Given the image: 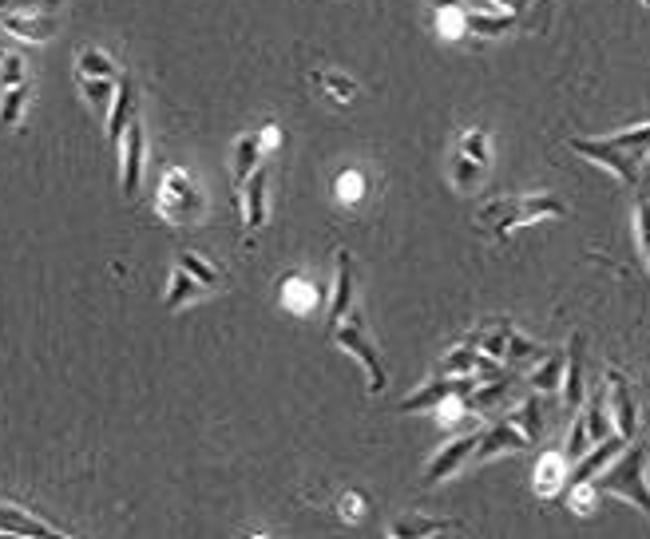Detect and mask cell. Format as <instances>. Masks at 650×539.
I'll return each instance as SVG.
<instances>
[{"instance_id":"1","label":"cell","mask_w":650,"mask_h":539,"mask_svg":"<svg viewBox=\"0 0 650 539\" xmlns=\"http://www.w3.org/2000/svg\"><path fill=\"white\" fill-rule=\"evenodd\" d=\"M575 155L615 171L623 183H639V163L650 155V123L647 127H631V131H619L611 139H571L567 143Z\"/></svg>"},{"instance_id":"2","label":"cell","mask_w":650,"mask_h":539,"mask_svg":"<svg viewBox=\"0 0 650 539\" xmlns=\"http://www.w3.org/2000/svg\"><path fill=\"white\" fill-rule=\"evenodd\" d=\"M563 215H567V207L559 199H551V195H520V199H496V203H488L476 215V222L488 226L496 238H508L516 226H528V222H540V218H563Z\"/></svg>"},{"instance_id":"3","label":"cell","mask_w":650,"mask_h":539,"mask_svg":"<svg viewBox=\"0 0 650 539\" xmlns=\"http://www.w3.org/2000/svg\"><path fill=\"white\" fill-rule=\"evenodd\" d=\"M155 207L159 215L175 226H191L195 218L203 215V191L191 183V175L183 167H167L155 191Z\"/></svg>"},{"instance_id":"4","label":"cell","mask_w":650,"mask_h":539,"mask_svg":"<svg viewBox=\"0 0 650 539\" xmlns=\"http://www.w3.org/2000/svg\"><path fill=\"white\" fill-rule=\"evenodd\" d=\"M647 448H627V456L611 468V472H603L599 480H595V488L599 492H607V496H623V500H631V504H639L643 512L650 516V488H647Z\"/></svg>"},{"instance_id":"5","label":"cell","mask_w":650,"mask_h":539,"mask_svg":"<svg viewBox=\"0 0 650 539\" xmlns=\"http://www.w3.org/2000/svg\"><path fill=\"white\" fill-rule=\"evenodd\" d=\"M333 341H337L345 353H353V357L369 369V389H373V393H385V385H389V377H385V361H381V353L373 349V341H369V333H365V325H361V314H357V310H349L341 322L333 325Z\"/></svg>"},{"instance_id":"6","label":"cell","mask_w":650,"mask_h":539,"mask_svg":"<svg viewBox=\"0 0 650 539\" xmlns=\"http://www.w3.org/2000/svg\"><path fill=\"white\" fill-rule=\"evenodd\" d=\"M488 175V135L480 127H468L456 139V163H452V183L456 187H472L476 179Z\"/></svg>"},{"instance_id":"7","label":"cell","mask_w":650,"mask_h":539,"mask_svg":"<svg viewBox=\"0 0 650 539\" xmlns=\"http://www.w3.org/2000/svg\"><path fill=\"white\" fill-rule=\"evenodd\" d=\"M472 345H480L484 353H496L500 361H516V357L543 361V357H547V349H543V345L528 341V337H520V333H516V329H508V325H496V329H480V333H472Z\"/></svg>"},{"instance_id":"8","label":"cell","mask_w":650,"mask_h":539,"mask_svg":"<svg viewBox=\"0 0 650 539\" xmlns=\"http://www.w3.org/2000/svg\"><path fill=\"white\" fill-rule=\"evenodd\" d=\"M143 151H147V143H143V119H139V111H135L131 123H127V131H123V143H119V159H123V195H127V199L139 195V183H143Z\"/></svg>"},{"instance_id":"9","label":"cell","mask_w":650,"mask_h":539,"mask_svg":"<svg viewBox=\"0 0 650 539\" xmlns=\"http://www.w3.org/2000/svg\"><path fill=\"white\" fill-rule=\"evenodd\" d=\"M476 389V381L472 377H436L429 389H421V393H413V397H405L397 409L401 413H417V409H433V405H440V401H448V397H468Z\"/></svg>"},{"instance_id":"10","label":"cell","mask_w":650,"mask_h":539,"mask_svg":"<svg viewBox=\"0 0 650 539\" xmlns=\"http://www.w3.org/2000/svg\"><path fill=\"white\" fill-rule=\"evenodd\" d=\"M139 111V92H135V80L131 76H119V88H115V104L108 111V143L111 151H119L123 143V131L131 123V115Z\"/></svg>"},{"instance_id":"11","label":"cell","mask_w":650,"mask_h":539,"mask_svg":"<svg viewBox=\"0 0 650 539\" xmlns=\"http://www.w3.org/2000/svg\"><path fill=\"white\" fill-rule=\"evenodd\" d=\"M266 191H270V175H266V167H254L242 183V222L250 234L266 222Z\"/></svg>"},{"instance_id":"12","label":"cell","mask_w":650,"mask_h":539,"mask_svg":"<svg viewBox=\"0 0 650 539\" xmlns=\"http://www.w3.org/2000/svg\"><path fill=\"white\" fill-rule=\"evenodd\" d=\"M532 440L524 436V429L508 417V421H500V425H492L488 432H480V444H476V460H488V456H500V452H508V448H528Z\"/></svg>"},{"instance_id":"13","label":"cell","mask_w":650,"mask_h":539,"mask_svg":"<svg viewBox=\"0 0 650 539\" xmlns=\"http://www.w3.org/2000/svg\"><path fill=\"white\" fill-rule=\"evenodd\" d=\"M349 310H357V286H353V254H337V286H333V306H329V329L341 322Z\"/></svg>"},{"instance_id":"14","label":"cell","mask_w":650,"mask_h":539,"mask_svg":"<svg viewBox=\"0 0 650 539\" xmlns=\"http://www.w3.org/2000/svg\"><path fill=\"white\" fill-rule=\"evenodd\" d=\"M607 393H611V405H615V425L619 436H635V393H631V381L619 373V369H607Z\"/></svg>"},{"instance_id":"15","label":"cell","mask_w":650,"mask_h":539,"mask_svg":"<svg viewBox=\"0 0 650 539\" xmlns=\"http://www.w3.org/2000/svg\"><path fill=\"white\" fill-rule=\"evenodd\" d=\"M623 444H627V436H603L595 452H583V456H579L575 472L567 476V488H579V484L595 480V476H599V468H603V464H607V460H611V456H615Z\"/></svg>"},{"instance_id":"16","label":"cell","mask_w":650,"mask_h":539,"mask_svg":"<svg viewBox=\"0 0 650 539\" xmlns=\"http://www.w3.org/2000/svg\"><path fill=\"white\" fill-rule=\"evenodd\" d=\"M476 444H480V432H472V436H460V440H452L448 448H440L436 452V460L429 464V472H425V480L436 484V480H444L448 472H456L472 452H476Z\"/></svg>"},{"instance_id":"17","label":"cell","mask_w":650,"mask_h":539,"mask_svg":"<svg viewBox=\"0 0 650 539\" xmlns=\"http://www.w3.org/2000/svg\"><path fill=\"white\" fill-rule=\"evenodd\" d=\"M0 28H4L8 36H20V40H32V44H40V40H48V36H52L56 20H52V16H24V12H0Z\"/></svg>"},{"instance_id":"18","label":"cell","mask_w":650,"mask_h":539,"mask_svg":"<svg viewBox=\"0 0 650 539\" xmlns=\"http://www.w3.org/2000/svg\"><path fill=\"white\" fill-rule=\"evenodd\" d=\"M0 532H8V536H60V528L36 520L24 508H8V504H0Z\"/></svg>"},{"instance_id":"19","label":"cell","mask_w":650,"mask_h":539,"mask_svg":"<svg viewBox=\"0 0 650 539\" xmlns=\"http://www.w3.org/2000/svg\"><path fill=\"white\" fill-rule=\"evenodd\" d=\"M440 373H480V377H500V365L476 349H460V353H448Z\"/></svg>"},{"instance_id":"20","label":"cell","mask_w":650,"mask_h":539,"mask_svg":"<svg viewBox=\"0 0 650 539\" xmlns=\"http://www.w3.org/2000/svg\"><path fill=\"white\" fill-rule=\"evenodd\" d=\"M563 393H567V409L575 413L579 401H583V333H575L571 345H567V385H563Z\"/></svg>"},{"instance_id":"21","label":"cell","mask_w":650,"mask_h":539,"mask_svg":"<svg viewBox=\"0 0 650 539\" xmlns=\"http://www.w3.org/2000/svg\"><path fill=\"white\" fill-rule=\"evenodd\" d=\"M460 524H452V520H425V516H409V520H401V524H393L389 528V536L397 539H409V536H448V532H456Z\"/></svg>"},{"instance_id":"22","label":"cell","mask_w":650,"mask_h":539,"mask_svg":"<svg viewBox=\"0 0 650 539\" xmlns=\"http://www.w3.org/2000/svg\"><path fill=\"white\" fill-rule=\"evenodd\" d=\"M258 163H262V139H258V135H242L238 147H234V179H238V187L246 183V175H250Z\"/></svg>"},{"instance_id":"23","label":"cell","mask_w":650,"mask_h":539,"mask_svg":"<svg viewBox=\"0 0 650 539\" xmlns=\"http://www.w3.org/2000/svg\"><path fill=\"white\" fill-rule=\"evenodd\" d=\"M24 104H28V84L4 88V96H0V127H16L20 115H24Z\"/></svg>"},{"instance_id":"24","label":"cell","mask_w":650,"mask_h":539,"mask_svg":"<svg viewBox=\"0 0 650 539\" xmlns=\"http://www.w3.org/2000/svg\"><path fill=\"white\" fill-rule=\"evenodd\" d=\"M80 80V88H84V96L92 100V108L104 111L115 100V88H119V80H108V76H76Z\"/></svg>"},{"instance_id":"25","label":"cell","mask_w":650,"mask_h":539,"mask_svg":"<svg viewBox=\"0 0 650 539\" xmlns=\"http://www.w3.org/2000/svg\"><path fill=\"white\" fill-rule=\"evenodd\" d=\"M76 76H108V80H119L111 56L108 52H100V48H84V52H80V60H76Z\"/></svg>"},{"instance_id":"26","label":"cell","mask_w":650,"mask_h":539,"mask_svg":"<svg viewBox=\"0 0 650 539\" xmlns=\"http://www.w3.org/2000/svg\"><path fill=\"white\" fill-rule=\"evenodd\" d=\"M199 290H203V282H199L191 270L179 266V270H175V282H171V294H167V310H179V306L191 302Z\"/></svg>"},{"instance_id":"27","label":"cell","mask_w":650,"mask_h":539,"mask_svg":"<svg viewBox=\"0 0 650 539\" xmlns=\"http://www.w3.org/2000/svg\"><path fill=\"white\" fill-rule=\"evenodd\" d=\"M464 24H468V32H476V36H496V32H508V28L516 24V16H512V12H504V16H476V12H472Z\"/></svg>"},{"instance_id":"28","label":"cell","mask_w":650,"mask_h":539,"mask_svg":"<svg viewBox=\"0 0 650 539\" xmlns=\"http://www.w3.org/2000/svg\"><path fill=\"white\" fill-rule=\"evenodd\" d=\"M314 84H322V88H329L337 104H349V100L357 96V84H353L349 76H337V72H314Z\"/></svg>"},{"instance_id":"29","label":"cell","mask_w":650,"mask_h":539,"mask_svg":"<svg viewBox=\"0 0 650 539\" xmlns=\"http://www.w3.org/2000/svg\"><path fill=\"white\" fill-rule=\"evenodd\" d=\"M179 266H183V270H191V274L203 282V290H211V286H218V282H222V274H218L215 266H211V262H203V258H199V254H191V250H183V254H179Z\"/></svg>"},{"instance_id":"30","label":"cell","mask_w":650,"mask_h":539,"mask_svg":"<svg viewBox=\"0 0 650 539\" xmlns=\"http://www.w3.org/2000/svg\"><path fill=\"white\" fill-rule=\"evenodd\" d=\"M512 421L524 429V436L536 444L540 440V429H543V409H540V401H528L520 413H512Z\"/></svg>"},{"instance_id":"31","label":"cell","mask_w":650,"mask_h":539,"mask_svg":"<svg viewBox=\"0 0 650 539\" xmlns=\"http://www.w3.org/2000/svg\"><path fill=\"white\" fill-rule=\"evenodd\" d=\"M12 84H24V60H20L16 52L0 56V92L12 88Z\"/></svg>"},{"instance_id":"32","label":"cell","mask_w":650,"mask_h":539,"mask_svg":"<svg viewBox=\"0 0 650 539\" xmlns=\"http://www.w3.org/2000/svg\"><path fill=\"white\" fill-rule=\"evenodd\" d=\"M559 369H563V357H559V353H555V357L547 353V365H543L540 373H532V385H536V389H555V385H559Z\"/></svg>"},{"instance_id":"33","label":"cell","mask_w":650,"mask_h":539,"mask_svg":"<svg viewBox=\"0 0 650 539\" xmlns=\"http://www.w3.org/2000/svg\"><path fill=\"white\" fill-rule=\"evenodd\" d=\"M587 432H591L595 440H603V436L611 432V425H607V413H603V393L591 401V413H587Z\"/></svg>"},{"instance_id":"34","label":"cell","mask_w":650,"mask_h":539,"mask_svg":"<svg viewBox=\"0 0 650 539\" xmlns=\"http://www.w3.org/2000/svg\"><path fill=\"white\" fill-rule=\"evenodd\" d=\"M635 222H639V242H643V254L650 258V199L639 195L635 203Z\"/></svg>"},{"instance_id":"35","label":"cell","mask_w":650,"mask_h":539,"mask_svg":"<svg viewBox=\"0 0 650 539\" xmlns=\"http://www.w3.org/2000/svg\"><path fill=\"white\" fill-rule=\"evenodd\" d=\"M64 0H0V12H40V8H56Z\"/></svg>"},{"instance_id":"36","label":"cell","mask_w":650,"mask_h":539,"mask_svg":"<svg viewBox=\"0 0 650 539\" xmlns=\"http://www.w3.org/2000/svg\"><path fill=\"white\" fill-rule=\"evenodd\" d=\"M583 452H587V421H575V425H571V440H567V456L579 460Z\"/></svg>"},{"instance_id":"37","label":"cell","mask_w":650,"mask_h":539,"mask_svg":"<svg viewBox=\"0 0 650 539\" xmlns=\"http://www.w3.org/2000/svg\"><path fill=\"white\" fill-rule=\"evenodd\" d=\"M282 290H286V306H290V302H294V298H298V310H306V306H310V302H314V294H306V290H310V286H306V282H294V278H290V282H286V286H282Z\"/></svg>"},{"instance_id":"38","label":"cell","mask_w":650,"mask_h":539,"mask_svg":"<svg viewBox=\"0 0 650 539\" xmlns=\"http://www.w3.org/2000/svg\"><path fill=\"white\" fill-rule=\"evenodd\" d=\"M496 4H504V8H520V4H532V0H496Z\"/></svg>"}]
</instances>
